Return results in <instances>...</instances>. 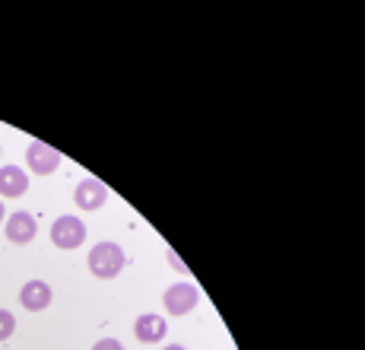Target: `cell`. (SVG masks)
<instances>
[{
    "label": "cell",
    "mask_w": 365,
    "mask_h": 350,
    "mask_svg": "<svg viewBox=\"0 0 365 350\" xmlns=\"http://www.w3.org/2000/svg\"><path fill=\"white\" fill-rule=\"evenodd\" d=\"M89 271L99 280H115L124 271V249L118 242H99L89 249Z\"/></svg>",
    "instance_id": "1"
},
{
    "label": "cell",
    "mask_w": 365,
    "mask_h": 350,
    "mask_svg": "<svg viewBox=\"0 0 365 350\" xmlns=\"http://www.w3.org/2000/svg\"><path fill=\"white\" fill-rule=\"evenodd\" d=\"M51 242L64 251L80 249V245L86 242V223L76 220V216H70V214L58 216V220L51 223Z\"/></svg>",
    "instance_id": "2"
},
{
    "label": "cell",
    "mask_w": 365,
    "mask_h": 350,
    "mask_svg": "<svg viewBox=\"0 0 365 350\" xmlns=\"http://www.w3.org/2000/svg\"><path fill=\"white\" fill-rule=\"evenodd\" d=\"M197 303H200V290L194 284H187V280L172 284L163 293V306H165L168 315H187V312L197 309Z\"/></svg>",
    "instance_id": "3"
},
{
    "label": "cell",
    "mask_w": 365,
    "mask_h": 350,
    "mask_svg": "<svg viewBox=\"0 0 365 350\" xmlns=\"http://www.w3.org/2000/svg\"><path fill=\"white\" fill-rule=\"evenodd\" d=\"M4 233H6V242L29 245V242H35V236H38V223H35L32 214L16 210V214H10V220H4Z\"/></svg>",
    "instance_id": "4"
},
{
    "label": "cell",
    "mask_w": 365,
    "mask_h": 350,
    "mask_svg": "<svg viewBox=\"0 0 365 350\" xmlns=\"http://www.w3.org/2000/svg\"><path fill=\"white\" fill-rule=\"evenodd\" d=\"M26 166H29L35 175H51L61 166V153L54 150V146L41 144V140H32V144L26 146Z\"/></svg>",
    "instance_id": "5"
},
{
    "label": "cell",
    "mask_w": 365,
    "mask_h": 350,
    "mask_svg": "<svg viewBox=\"0 0 365 350\" xmlns=\"http://www.w3.org/2000/svg\"><path fill=\"white\" fill-rule=\"evenodd\" d=\"M133 334H137L140 344H163V338L168 334V321L156 312H143L133 321Z\"/></svg>",
    "instance_id": "6"
},
{
    "label": "cell",
    "mask_w": 365,
    "mask_h": 350,
    "mask_svg": "<svg viewBox=\"0 0 365 350\" xmlns=\"http://www.w3.org/2000/svg\"><path fill=\"white\" fill-rule=\"evenodd\" d=\"M76 207L80 210H99L105 207V201H108V188H105V181L99 179H83L80 185H76V194H73Z\"/></svg>",
    "instance_id": "7"
},
{
    "label": "cell",
    "mask_w": 365,
    "mask_h": 350,
    "mask_svg": "<svg viewBox=\"0 0 365 350\" xmlns=\"http://www.w3.org/2000/svg\"><path fill=\"white\" fill-rule=\"evenodd\" d=\"M51 299H54V293H51V284H48V280H29V284H23V290H19V303H23V309H29V312L48 309Z\"/></svg>",
    "instance_id": "8"
},
{
    "label": "cell",
    "mask_w": 365,
    "mask_h": 350,
    "mask_svg": "<svg viewBox=\"0 0 365 350\" xmlns=\"http://www.w3.org/2000/svg\"><path fill=\"white\" fill-rule=\"evenodd\" d=\"M29 191V175L26 169H19V166H4L0 169V194L4 198H23V194Z\"/></svg>",
    "instance_id": "9"
},
{
    "label": "cell",
    "mask_w": 365,
    "mask_h": 350,
    "mask_svg": "<svg viewBox=\"0 0 365 350\" xmlns=\"http://www.w3.org/2000/svg\"><path fill=\"white\" fill-rule=\"evenodd\" d=\"M13 331H16V319H13V312L0 309V344H4V341H10Z\"/></svg>",
    "instance_id": "10"
},
{
    "label": "cell",
    "mask_w": 365,
    "mask_h": 350,
    "mask_svg": "<svg viewBox=\"0 0 365 350\" xmlns=\"http://www.w3.org/2000/svg\"><path fill=\"white\" fill-rule=\"evenodd\" d=\"M93 350H124V344L118 338H102V341H96Z\"/></svg>",
    "instance_id": "11"
},
{
    "label": "cell",
    "mask_w": 365,
    "mask_h": 350,
    "mask_svg": "<svg viewBox=\"0 0 365 350\" xmlns=\"http://www.w3.org/2000/svg\"><path fill=\"white\" fill-rule=\"evenodd\" d=\"M165 258H168V264H172V268H175V271H181V274H185V271H187V268H185V264H181V258H178V255H175V251H172V249H168V251H165Z\"/></svg>",
    "instance_id": "12"
},
{
    "label": "cell",
    "mask_w": 365,
    "mask_h": 350,
    "mask_svg": "<svg viewBox=\"0 0 365 350\" xmlns=\"http://www.w3.org/2000/svg\"><path fill=\"white\" fill-rule=\"evenodd\" d=\"M4 220H6V210H4V201H0V226H4Z\"/></svg>",
    "instance_id": "13"
},
{
    "label": "cell",
    "mask_w": 365,
    "mask_h": 350,
    "mask_svg": "<svg viewBox=\"0 0 365 350\" xmlns=\"http://www.w3.org/2000/svg\"><path fill=\"white\" fill-rule=\"evenodd\" d=\"M163 350H187V347H181V344H168V347H163Z\"/></svg>",
    "instance_id": "14"
},
{
    "label": "cell",
    "mask_w": 365,
    "mask_h": 350,
    "mask_svg": "<svg viewBox=\"0 0 365 350\" xmlns=\"http://www.w3.org/2000/svg\"><path fill=\"white\" fill-rule=\"evenodd\" d=\"M0 350H6V347H0Z\"/></svg>",
    "instance_id": "15"
}]
</instances>
